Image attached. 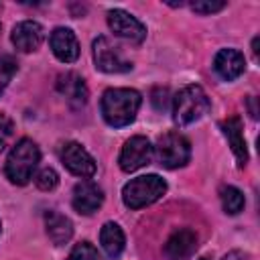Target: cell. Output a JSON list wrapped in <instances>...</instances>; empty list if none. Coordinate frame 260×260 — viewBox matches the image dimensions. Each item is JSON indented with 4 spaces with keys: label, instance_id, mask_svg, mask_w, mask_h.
I'll use <instances>...</instances> for the list:
<instances>
[{
    "label": "cell",
    "instance_id": "cell-16",
    "mask_svg": "<svg viewBox=\"0 0 260 260\" xmlns=\"http://www.w3.org/2000/svg\"><path fill=\"white\" fill-rule=\"evenodd\" d=\"M221 132L228 138L236 160L240 167H244L248 162V148H246V140H244V130H242V120L238 116H230L228 120L221 122Z\"/></svg>",
    "mask_w": 260,
    "mask_h": 260
},
{
    "label": "cell",
    "instance_id": "cell-11",
    "mask_svg": "<svg viewBox=\"0 0 260 260\" xmlns=\"http://www.w3.org/2000/svg\"><path fill=\"white\" fill-rule=\"evenodd\" d=\"M195 250H197V234L189 228L175 230L165 244V254L169 260H189Z\"/></svg>",
    "mask_w": 260,
    "mask_h": 260
},
{
    "label": "cell",
    "instance_id": "cell-18",
    "mask_svg": "<svg viewBox=\"0 0 260 260\" xmlns=\"http://www.w3.org/2000/svg\"><path fill=\"white\" fill-rule=\"evenodd\" d=\"M100 244H102L104 252L110 258H118L122 254V250H124V244H126L122 228L118 223H114V221L104 223V228L100 232Z\"/></svg>",
    "mask_w": 260,
    "mask_h": 260
},
{
    "label": "cell",
    "instance_id": "cell-10",
    "mask_svg": "<svg viewBox=\"0 0 260 260\" xmlns=\"http://www.w3.org/2000/svg\"><path fill=\"white\" fill-rule=\"evenodd\" d=\"M104 203V191L98 183L85 179L73 187V207L83 215H91Z\"/></svg>",
    "mask_w": 260,
    "mask_h": 260
},
{
    "label": "cell",
    "instance_id": "cell-24",
    "mask_svg": "<svg viewBox=\"0 0 260 260\" xmlns=\"http://www.w3.org/2000/svg\"><path fill=\"white\" fill-rule=\"evenodd\" d=\"M191 8L199 14H211L225 8V2H191Z\"/></svg>",
    "mask_w": 260,
    "mask_h": 260
},
{
    "label": "cell",
    "instance_id": "cell-26",
    "mask_svg": "<svg viewBox=\"0 0 260 260\" xmlns=\"http://www.w3.org/2000/svg\"><path fill=\"white\" fill-rule=\"evenodd\" d=\"M199 260H207V258H199Z\"/></svg>",
    "mask_w": 260,
    "mask_h": 260
},
{
    "label": "cell",
    "instance_id": "cell-20",
    "mask_svg": "<svg viewBox=\"0 0 260 260\" xmlns=\"http://www.w3.org/2000/svg\"><path fill=\"white\" fill-rule=\"evenodd\" d=\"M67 260H102L98 250L89 244V242H79L73 246V250L69 252Z\"/></svg>",
    "mask_w": 260,
    "mask_h": 260
},
{
    "label": "cell",
    "instance_id": "cell-8",
    "mask_svg": "<svg viewBox=\"0 0 260 260\" xmlns=\"http://www.w3.org/2000/svg\"><path fill=\"white\" fill-rule=\"evenodd\" d=\"M108 26L112 28L114 35L132 43H142L146 39V26L122 8H114L108 12Z\"/></svg>",
    "mask_w": 260,
    "mask_h": 260
},
{
    "label": "cell",
    "instance_id": "cell-15",
    "mask_svg": "<svg viewBox=\"0 0 260 260\" xmlns=\"http://www.w3.org/2000/svg\"><path fill=\"white\" fill-rule=\"evenodd\" d=\"M57 89L67 100V104L71 108H81L87 102V85H85L83 77L77 75V73L61 75L59 81H57Z\"/></svg>",
    "mask_w": 260,
    "mask_h": 260
},
{
    "label": "cell",
    "instance_id": "cell-2",
    "mask_svg": "<svg viewBox=\"0 0 260 260\" xmlns=\"http://www.w3.org/2000/svg\"><path fill=\"white\" fill-rule=\"evenodd\" d=\"M39 158H41L39 146L30 138H20L12 146V150L6 158V165H4V173H6L8 181L14 185H26L32 179Z\"/></svg>",
    "mask_w": 260,
    "mask_h": 260
},
{
    "label": "cell",
    "instance_id": "cell-9",
    "mask_svg": "<svg viewBox=\"0 0 260 260\" xmlns=\"http://www.w3.org/2000/svg\"><path fill=\"white\" fill-rule=\"evenodd\" d=\"M61 162L65 165V169L77 177L89 179L95 173V160L91 158V154L79 144V142H65L61 148Z\"/></svg>",
    "mask_w": 260,
    "mask_h": 260
},
{
    "label": "cell",
    "instance_id": "cell-27",
    "mask_svg": "<svg viewBox=\"0 0 260 260\" xmlns=\"http://www.w3.org/2000/svg\"><path fill=\"white\" fill-rule=\"evenodd\" d=\"M0 228H2V223H0Z\"/></svg>",
    "mask_w": 260,
    "mask_h": 260
},
{
    "label": "cell",
    "instance_id": "cell-3",
    "mask_svg": "<svg viewBox=\"0 0 260 260\" xmlns=\"http://www.w3.org/2000/svg\"><path fill=\"white\" fill-rule=\"evenodd\" d=\"M167 193V183L158 175H142L132 181H128L122 189V201L130 209L146 207L154 201H158Z\"/></svg>",
    "mask_w": 260,
    "mask_h": 260
},
{
    "label": "cell",
    "instance_id": "cell-23",
    "mask_svg": "<svg viewBox=\"0 0 260 260\" xmlns=\"http://www.w3.org/2000/svg\"><path fill=\"white\" fill-rule=\"evenodd\" d=\"M12 132H14L12 120H10L6 114H0V152L6 148L8 140L12 138Z\"/></svg>",
    "mask_w": 260,
    "mask_h": 260
},
{
    "label": "cell",
    "instance_id": "cell-17",
    "mask_svg": "<svg viewBox=\"0 0 260 260\" xmlns=\"http://www.w3.org/2000/svg\"><path fill=\"white\" fill-rule=\"evenodd\" d=\"M45 228L55 246L67 244L73 236V223L69 221V217H65L63 213H59L55 209H49L45 213Z\"/></svg>",
    "mask_w": 260,
    "mask_h": 260
},
{
    "label": "cell",
    "instance_id": "cell-14",
    "mask_svg": "<svg viewBox=\"0 0 260 260\" xmlns=\"http://www.w3.org/2000/svg\"><path fill=\"white\" fill-rule=\"evenodd\" d=\"M213 69L221 79L232 81L244 73L246 59L238 49H221V51H217V55L213 59Z\"/></svg>",
    "mask_w": 260,
    "mask_h": 260
},
{
    "label": "cell",
    "instance_id": "cell-4",
    "mask_svg": "<svg viewBox=\"0 0 260 260\" xmlns=\"http://www.w3.org/2000/svg\"><path fill=\"white\" fill-rule=\"evenodd\" d=\"M209 106L211 104H209V98L203 91V87L187 85L173 100V120L181 126L193 124L207 114Z\"/></svg>",
    "mask_w": 260,
    "mask_h": 260
},
{
    "label": "cell",
    "instance_id": "cell-1",
    "mask_svg": "<svg viewBox=\"0 0 260 260\" xmlns=\"http://www.w3.org/2000/svg\"><path fill=\"white\" fill-rule=\"evenodd\" d=\"M140 104H142V98H140V93L136 89L110 87V89L104 91L100 108H102L104 120L110 126L122 128V126H128L130 122H134Z\"/></svg>",
    "mask_w": 260,
    "mask_h": 260
},
{
    "label": "cell",
    "instance_id": "cell-22",
    "mask_svg": "<svg viewBox=\"0 0 260 260\" xmlns=\"http://www.w3.org/2000/svg\"><path fill=\"white\" fill-rule=\"evenodd\" d=\"M35 183H37V187H39L41 191H51V189H55V187L59 185V175H57L53 169H43V171L37 175Z\"/></svg>",
    "mask_w": 260,
    "mask_h": 260
},
{
    "label": "cell",
    "instance_id": "cell-7",
    "mask_svg": "<svg viewBox=\"0 0 260 260\" xmlns=\"http://www.w3.org/2000/svg\"><path fill=\"white\" fill-rule=\"evenodd\" d=\"M150 160H152V146L146 136H132L130 140H126L118 156L120 169L124 173H134L140 167L148 165Z\"/></svg>",
    "mask_w": 260,
    "mask_h": 260
},
{
    "label": "cell",
    "instance_id": "cell-21",
    "mask_svg": "<svg viewBox=\"0 0 260 260\" xmlns=\"http://www.w3.org/2000/svg\"><path fill=\"white\" fill-rule=\"evenodd\" d=\"M14 73H16V63L10 57H0V95L4 93Z\"/></svg>",
    "mask_w": 260,
    "mask_h": 260
},
{
    "label": "cell",
    "instance_id": "cell-25",
    "mask_svg": "<svg viewBox=\"0 0 260 260\" xmlns=\"http://www.w3.org/2000/svg\"><path fill=\"white\" fill-rule=\"evenodd\" d=\"M223 260H250L244 252H238V250H234V252H230V254H225V258Z\"/></svg>",
    "mask_w": 260,
    "mask_h": 260
},
{
    "label": "cell",
    "instance_id": "cell-5",
    "mask_svg": "<svg viewBox=\"0 0 260 260\" xmlns=\"http://www.w3.org/2000/svg\"><path fill=\"white\" fill-rule=\"evenodd\" d=\"M156 156L158 162L167 169H179L189 162L191 156V144L189 140L179 132H165L158 136L156 142Z\"/></svg>",
    "mask_w": 260,
    "mask_h": 260
},
{
    "label": "cell",
    "instance_id": "cell-19",
    "mask_svg": "<svg viewBox=\"0 0 260 260\" xmlns=\"http://www.w3.org/2000/svg\"><path fill=\"white\" fill-rule=\"evenodd\" d=\"M219 197H221V205H223V211H225V213L236 215V213H240V211L244 209L246 199H244V193H242L238 187H232V185L223 187Z\"/></svg>",
    "mask_w": 260,
    "mask_h": 260
},
{
    "label": "cell",
    "instance_id": "cell-12",
    "mask_svg": "<svg viewBox=\"0 0 260 260\" xmlns=\"http://www.w3.org/2000/svg\"><path fill=\"white\" fill-rule=\"evenodd\" d=\"M49 45L55 57L63 63H73L79 57V43L71 28H65V26L55 28L49 37Z\"/></svg>",
    "mask_w": 260,
    "mask_h": 260
},
{
    "label": "cell",
    "instance_id": "cell-6",
    "mask_svg": "<svg viewBox=\"0 0 260 260\" xmlns=\"http://www.w3.org/2000/svg\"><path fill=\"white\" fill-rule=\"evenodd\" d=\"M93 61L95 67L106 73H126L132 69V63L122 57L120 47H116L108 37H98L93 41Z\"/></svg>",
    "mask_w": 260,
    "mask_h": 260
},
{
    "label": "cell",
    "instance_id": "cell-13",
    "mask_svg": "<svg viewBox=\"0 0 260 260\" xmlns=\"http://www.w3.org/2000/svg\"><path fill=\"white\" fill-rule=\"evenodd\" d=\"M43 37H45V30L35 20H22L12 28V45L22 53L37 51L43 43Z\"/></svg>",
    "mask_w": 260,
    "mask_h": 260
}]
</instances>
